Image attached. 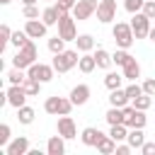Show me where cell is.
<instances>
[{
	"label": "cell",
	"mask_w": 155,
	"mask_h": 155,
	"mask_svg": "<svg viewBox=\"0 0 155 155\" xmlns=\"http://www.w3.org/2000/svg\"><path fill=\"white\" fill-rule=\"evenodd\" d=\"M36 56H39V51H36V44L29 39L22 48H17V53H15V58H12V65L15 68H22V70H27L31 63H36Z\"/></svg>",
	"instance_id": "cell-1"
},
{
	"label": "cell",
	"mask_w": 155,
	"mask_h": 155,
	"mask_svg": "<svg viewBox=\"0 0 155 155\" xmlns=\"http://www.w3.org/2000/svg\"><path fill=\"white\" fill-rule=\"evenodd\" d=\"M78 61H80L78 51L65 48V51H61V53H53V63H51V65H53L58 73H68L70 68H75V65H78Z\"/></svg>",
	"instance_id": "cell-2"
},
{
	"label": "cell",
	"mask_w": 155,
	"mask_h": 155,
	"mask_svg": "<svg viewBox=\"0 0 155 155\" xmlns=\"http://www.w3.org/2000/svg\"><path fill=\"white\" fill-rule=\"evenodd\" d=\"M111 36H114V41H116L119 48H131V44H133V39H136L131 24H126V22H116L114 29H111Z\"/></svg>",
	"instance_id": "cell-3"
},
{
	"label": "cell",
	"mask_w": 155,
	"mask_h": 155,
	"mask_svg": "<svg viewBox=\"0 0 155 155\" xmlns=\"http://www.w3.org/2000/svg\"><path fill=\"white\" fill-rule=\"evenodd\" d=\"M75 104H73V99L68 97H48L46 102H44V109H46V114H53V116H63V114H70V109H73Z\"/></svg>",
	"instance_id": "cell-4"
},
{
	"label": "cell",
	"mask_w": 155,
	"mask_h": 155,
	"mask_svg": "<svg viewBox=\"0 0 155 155\" xmlns=\"http://www.w3.org/2000/svg\"><path fill=\"white\" fill-rule=\"evenodd\" d=\"M58 34L65 39V41H75L78 39V29H75V17L63 12L61 19H58Z\"/></svg>",
	"instance_id": "cell-5"
},
{
	"label": "cell",
	"mask_w": 155,
	"mask_h": 155,
	"mask_svg": "<svg viewBox=\"0 0 155 155\" xmlns=\"http://www.w3.org/2000/svg\"><path fill=\"white\" fill-rule=\"evenodd\" d=\"M145 114H143V109H136V107H124V124L128 126V128H143L145 126Z\"/></svg>",
	"instance_id": "cell-6"
},
{
	"label": "cell",
	"mask_w": 155,
	"mask_h": 155,
	"mask_svg": "<svg viewBox=\"0 0 155 155\" xmlns=\"http://www.w3.org/2000/svg\"><path fill=\"white\" fill-rule=\"evenodd\" d=\"M53 65H46V63H31L29 68H27V75L29 78H34V80H39V82H48V80H53Z\"/></svg>",
	"instance_id": "cell-7"
},
{
	"label": "cell",
	"mask_w": 155,
	"mask_h": 155,
	"mask_svg": "<svg viewBox=\"0 0 155 155\" xmlns=\"http://www.w3.org/2000/svg\"><path fill=\"white\" fill-rule=\"evenodd\" d=\"M97 5H99V0H78V2H75V7H73L70 12H73V17L80 22V19L92 17V15L97 12Z\"/></svg>",
	"instance_id": "cell-8"
},
{
	"label": "cell",
	"mask_w": 155,
	"mask_h": 155,
	"mask_svg": "<svg viewBox=\"0 0 155 155\" xmlns=\"http://www.w3.org/2000/svg\"><path fill=\"white\" fill-rule=\"evenodd\" d=\"M131 29H133L136 39H145L150 34V17H145L143 12H136L131 19Z\"/></svg>",
	"instance_id": "cell-9"
},
{
	"label": "cell",
	"mask_w": 155,
	"mask_h": 155,
	"mask_svg": "<svg viewBox=\"0 0 155 155\" xmlns=\"http://www.w3.org/2000/svg\"><path fill=\"white\" fill-rule=\"evenodd\" d=\"M97 19L102 24H109L111 19H116V0H99V5H97Z\"/></svg>",
	"instance_id": "cell-10"
},
{
	"label": "cell",
	"mask_w": 155,
	"mask_h": 155,
	"mask_svg": "<svg viewBox=\"0 0 155 155\" xmlns=\"http://www.w3.org/2000/svg\"><path fill=\"white\" fill-rule=\"evenodd\" d=\"M27 97H29V94L24 92L22 85H10V90H7V104H10V107H15V109L24 107Z\"/></svg>",
	"instance_id": "cell-11"
},
{
	"label": "cell",
	"mask_w": 155,
	"mask_h": 155,
	"mask_svg": "<svg viewBox=\"0 0 155 155\" xmlns=\"http://www.w3.org/2000/svg\"><path fill=\"white\" fill-rule=\"evenodd\" d=\"M5 153H7V155H27V153H29V138H27V136L12 138V140L7 143V148H5Z\"/></svg>",
	"instance_id": "cell-12"
},
{
	"label": "cell",
	"mask_w": 155,
	"mask_h": 155,
	"mask_svg": "<svg viewBox=\"0 0 155 155\" xmlns=\"http://www.w3.org/2000/svg\"><path fill=\"white\" fill-rule=\"evenodd\" d=\"M58 133L65 138V140H70V138H75L78 136V128H75V121L68 116V114H63L61 119H58Z\"/></svg>",
	"instance_id": "cell-13"
},
{
	"label": "cell",
	"mask_w": 155,
	"mask_h": 155,
	"mask_svg": "<svg viewBox=\"0 0 155 155\" xmlns=\"http://www.w3.org/2000/svg\"><path fill=\"white\" fill-rule=\"evenodd\" d=\"M46 24H44V19L39 22V19H27V24H24V31L31 36V39H44L46 36Z\"/></svg>",
	"instance_id": "cell-14"
},
{
	"label": "cell",
	"mask_w": 155,
	"mask_h": 155,
	"mask_svg": "<svg viewBox=\"0 0 155 155\" xmlns=\"http://www.w3.org/2000/svg\"><path fill=\"white\" fill-rule=\"evenodd\" d=\"M80 138H82V143H85L87 148H97V143L104 138V133H102L99 128H94V126H87V128L82 131V136H80Z\"/></svg>",
	"instance_id": "cell-15"
},
{
	"label": "cell",
	"mask_w": 155,
	"mask_h": 155,
	"mask_svg": "<svg viewBox=\"0 0 155 155\" xmlns=\"http://www.w3.org/2000/svg\"><path fill=\"white\" fill-rule=\"evenodd\" d=\"M63 12H65V10H61L58 5H48V7L41 12V19H44L46 27H53V24H58V19H61Z\"/></svg>",
	"instance_id": "cell-16"
},
{
	"label": "cell",
	"mask_w": 155,
	"mask_h": 155,
	"mask_svg": "<svg viewBox=\"0 0 155 155\" xmlns=\"http://www.w3.org/2000/svg\"><path fill=\"white\" fill-rule=\"evenodd\" d=\"M70 99H73L75 107L87 104V99H90V87H87V85H75V87L70 90Z\"/></svg>",
	"instance_id": "cell-17"
},
{
	"label": "cell",
	"mask_w": 155,
	"mask_h": 155,
	"mask_svg": "<svg viewBox=\"0 0 155 155\" xmlns=\"http://www.w3.org/2000/svg\"><path fill=\"white\" fill-rule=\"evenodd\" d=\"M46 153L48 155H63L65 153V138L58 133V136H51L48 143H46Z\"/></svg>",
	"instance_id": "cell-18"
},
{
	"label": "cell",
	"mask_w": 155,
	"mask_h": 155,
	"mask_svg": "<svg viewBox=\"0 0 155 155\" xmlns=\"http://www.w3.org/2000/svg\"><path fill=\"white\" fill-rule=\"evenodd\" d=\"M128 102H131V99H128L126 90H121V87L111 90V94H109V104H111V107H119V109H124Z\"/></svg>",
	"instance_id": "cell-19"
},
{
	"label": "cell",
	"mask_w": 155,
	"mask_h": 155,
	"mask_svg": "<svg viewBox=\"0 0 155 155\" xmlns=\"http://www.w3.org/2000/svg\"><path fill=\"white\" fill-rule=\"evenodd\" d=\"M78 68L82 70V73H92L94 68H97V61H94V53H82L80 56V61H78Z\"/></svg>",
	"instance_id": "cell-20"
},
{
	"label": "cell",
	"mask_w": 155,
	"mask_h": 155,
	"mask_svg": "<svg viewBox=\"0 0 155 155\" xmlns=\"http://www.w3.org/2000/svg\"><path fill=\"white\" fill-rule=\"evenodd\" d=\"M124 78L131 80V82H133L136 78H140V63H138L136 58H131V61L124 65Z\"/></svg>",
	"instance_id": "cell-21"
},
{
	"label": "cell",
	"mask_w": 155,
	"mask_h": 155,
	"mask_svg": "<svg viewBox=\"0 0 155 155\" xmlns=\"http://www.w3.org/2000/svg\"><path fill=\"white\" fill-rule=\"evenodd\" d=\"M126 140H128V145H131V148H138V150H140V145L145 143L143 128H131V131H128V138H126Z\"/></svg>",
	"instance_id": "cell-22"
},
{
	"label": "cell",
	"mask_w": 155,
	"mask_h": 155,
	"mask_svg": "<svg viewBox=\"0 0 155 155\" xmlns=\"http://www.w3.org/2000/svg\"><path fill=\"white\" fill-rule=\"evenodd\" d=\"M97 150H99L102 155H111V153H116V140H114L111 136H104V138L97 143Z\"/></svg>",
	"instance_id": "cell-23"
},
{
	"label": "cell",
	"mask_w": 155,
	"mask_h": 155,
	"mask_svg": "<svg viewBox=\"0 0 155 155\" xmlns=\"http://www.w3.org/2000/svg\"><path fill=\"white\" fill-rule=\"evenodd\" d=\"M75 44H78V51H80V53H87V51L94 48V39H92L90 34H80V36L75 39Z\"/></svg>",
	"instance_id": "cell-24"
},
{
	"label": "cell",
	"mask_w": 155,
	"mask_h": 155,
	"mask_svg": "<svg viewBox=\"0 0 155 155\" xmlns=\"http://www.w3.org/2000/svg\"><path fill=\"white\" fill-rule=\"evenodd\" d=\"M94 61H97V68H109V65L114 63L111 53L104 51V48H97V51H94Z\"/></svg>",
	"instance_id": "cell-25"
},
{
	"label": "cell",
	"mask_w": 155,
	"mask_h": 155,
	"mask_svg": "<svg viewBox=\"0 0 155 155\" xmlns=\"http://www.w3.org/2000/svg\"><path fill=\"white\" fill-rule=\"evenodd\" d=\"M109 136H111L116 143H121V140L128 138V126H126V124H114L111 131H109Z\"/></svg>",
	"instance_id": "cell-26"
},
{
	"label": "cell",
	"mask_w": 155,
	"mask_h": 155,
	"mask_svg": "<svg viewBox=\"0 0 155 155\" xmlns=\"http://www.w3.org/2000/svg\"><path fill=\"white\" fill-rule=\"evenodd\" d=\"M41 85H44V82H39V80L29 78V75H27V80L22 82V87H24V92H27L29 97H36V94H39V90H41Z\"/></svg>",
	"instance_id": "cell-27"
},
{
	"label": "cell",
	"mask_w": 155,
	"mask_h": 155,
	"mask_svg": "<svg viewBox=\"0 0 155 155\" xmlns=\"http://www.w3.org/2000/svg\"><path fill=\"white\" fill-rule=\"evenodd\" d=\"M34 116H36V114H34V109H31V107H27V104L17 109V121H19V124H24V126H27V124H31V121H34Z\"/></svg>",
	"instance_id": "cell-28"
},
{
	"label": "cell",
	"mask_w": 155,
	"mask_h": 155,
	"mask_svg": "<svg viewBox=\"0 0 155 155\" xmlns=\"http://www.w3.org/2000/svg\"><path fill=\"white\" fill-rule=\"evenodd\" d=\"M104 119H107V124H109V126H114V124H124V109L111 107V109L104 114Z\"/></svg>",
	"instance_id": "cell-29"
},
{
	"label": "cell",
	"mask_w": 155,
	"mask_h": 155,
	"mask_svg": "<svg viewBox=\"0 0 155 155\" xmlns=\"http://www.w3.org/2000/svg\"><path fill=\"white\" fill-rule=\"evenodd\" d=\"M121 82H124V73H107V75H104V85H107L109 90L121 87Z\"/></svg>",
	"instance_id": "cell-30"
},
{
	"label": "cell",
	"mask_w": 155,
	"mask_h": 155,
	"mask_svg": "<svg viewBox=\"0 0 155 155\" xmlns=\"http://www.w3.org/2000/svg\"><path fill=\"white\" fill-rule=\"evenodd\" d=\"M48 51H51V53H61V51H65V39H63L61 34L51 36V39H48Z\"/></svg>",
	"instance_id": "cell-31"
},
{
	"label": "cell",
	"mask_w": 155,
	"mask_h": 155,
	"mask_svg": "<svg viewBox=\"0 0 155 155\" xmlns=\"http://www.w3.org/2000/svg\"><path fill=\"white\" fill-rule=\"evenodd\" d=\"M111 58H114V63H116V65H121V68H124L133 56L128 53V48H119V51H114V53H111Z\"/></svg>",
	"instance_id": "cell-32"
},
{
	"label": "cell",
	"mask_w": 155,
	"mask_h": 155,
	"mask_svg": "<svg viewBox=\"0 0 155 155\" xmlns=\"http://www.w3.org/2000/svg\"><path fill=\"white\" fill-rule=\"evenodd\" d=\"M7 80H10V85H22V82L27 80V73H24L22 68H12V70L7 73Z\"/></svg>",
	"instance_id": "cell-33"
},
{
	"label": "cell",
	"mask_w": 155,
	"mask_h": 155,
	"mask_svg": "<svg viewBox=\"0 0 155 155\" xmlns=\"http://www.w3.org/2000/svg\"><path fill=\"white\" fill-rule=\"evenodd\" d=\"M29 39H31V36H29L27 31H12V39H10V44H12V46H17V48H22V46H24Z\"/></svg>",
	"instance_id": "cell-34"
},
{
	"label": "cell",
	"mask_w": 155,
	"mask_h": 155,
	"mask_svg": "<svg viewBox=\"0 0 155 155\" xmlns=\"http://www.w3.org/2000/svg\"><path fill=\"white\" fill-rule=\"evenodd\" d=\"M143 5H145V0H124V7H126V12H131V15L140 12V10H143Z\"/></svg>",
	"instance_id": "cell-35"
},
{
	"label": "cell",
	"mask_w": 155,
	"mask_h": 155,
	"mask_svg": "<svg viewBox=\"0 0 155 155\" xmlns=\"http://www.w3.org/2000/svg\"><path fill=\"white\" fill-rule=\"evenodd\" d=\"M150 104H153V99H150V94H145V92H143L140 97H136V99H133V107H136V109H143V111H145Z\"/></svg>",
	"instance_id": "cell-36"
},
{
	"label": "cell",
	"mask_w": 155,
	"mask_h": 155,
	"mask_svg": "<svg viewBox=\"0 0 155 155\" xmlns=\"http://www.w3.org/2000/svg\"><path fill=\"white\" fill-rule=\"evenodd\" d=\"M126 94H128V99L133 102L136 97H140V94H143V87H140V85H138V82L133 80V82H131V85L126 87Z\"/></svg>",
	"instance_id": "cell-37"
},
{
	"label": "cell",
	"mask_w": 155,
	"mask_h": 155,
	"mask_svg": "<svg viewBox=\"0 0 155 155\" xmlns=\"http://www.w3.org/2000/svg\"><path fill=\"white\" fill-rule=\"evenodd\" d=\"M22 15H24L27 19H39V7H36V5H24Z\"/></svg>",
	"instance_id": "cell-38"
},
{
	"label": "cell",
	"mask_w": 155,
	"mask_h": 155,
	"mask_svg": "<svg viewBox=\"0 0 155 155\" xmlns=\"http://www.w3.org/2000/svg\"><path fill=\"white\" fill-rule=\"evenodd\" d=\"M10 138H12V136H10V126L2 124V126H0V145H7Z\"/></svg>",
	"instance_id": "cell-39"
},
{
	"label": "cell",
	"mask_w": 155,
	"mask_h": 155,
	"mask_svg": "<svg viewBox=\"0 0 155 155\" xmlns=\"http://www.w3.org/2000/svg\"><path fill=\"white\" fill-rule=\"evenodd\" d=\"M145 17H150V19H155V2L153 0H145V5H143V10H140Z\"/></svg>",
	"instance_id": "cell-40"
},
{
	"label": "cell",
	"mask_w": 155,
	"mask_h": 155,
	"mask_svg": "<svg viewBox=\"0 0 155 155\" xmlns=\"http://www.w3.org/2000/svg\"><path fill=\"white\" fill-rule=\"evenodd\" d=\"M0 36H2V44H10V39H12V29H10L7 24H2V27H0Z\"/></svg>",
	"instance_id": "cell-41"
},
{
	"label": "cell",
	"mask_w": 155,
	"mask_h": 155,
	"mask_svg": "<svg viewBox=\"0 0 155 155\" xmlns=\"http://www.w3.org/2000/svg\"><path fill=\"white\" fill-rule=\"evenodd\" d=\"M143 92H145V94H150V97H155V80H153V78L143 82Z\"/></svg>",
	"instance_id": "cell-42"
},
{
	"label": "cell",
	"mask_w": 155,
	"mask_h": 155,
	"mask_svg": "<svg viewBox=\"0 0 155 155\" xmlns=\"http://www.w3.org/2000/svg\"><path fill=\"white\" fill-rule=\"evenodd\" d=\"M75 2H78V0H56V5H58L61 10H65V12H70V10L75 7Z\"/></svg>",
	"instance_id": "cell-43"
},
{
	"label": "cell",
	"mask_w": 155,
	"mask_h": 155,
	"mask_svg": "<svg viewBox=\"0 0 155 155\" xmlns=\"http://www.w3.org/2000/svg\"><path fill=\"white\" fill-rule=\"evenodd\" d=\"M140 153L143 155H155V143H143L140 145Z\"/></svg>",
	"instance_id": "cell-44"
},
{
	"label": "cell",
	"mask_w": 155,
	"mask_h": 155,
	"mask_svg": "<svg viewBox=\"0 0 155 155\" xmlns=\"http://www.w3.org/2000/svg\"><path fill=\"white\" fill-rule=\"evenodd\" d=\"M131 150H133L131 145H116V155H128Z\"/></svg>",
	"instance_id": "cell-45"
},
{
	"label": "cell",
	"mask_w": 155,
	"mask_h": 155,
	"mask_svg": "<svg viewBox=\"0 0 155 155\" xmlns=\"http://www.w3.org/2000/svg\"><path fill=\"white\" fill-rule=\"evenodd\" d=\"M148 39H150V41H155V27H150V34H148Z\"/></svg>",
	"instance_id": "cell-46"
},
{
	"label": "cell",
	"mask_w": 155,
	"mask_h": 155,
	"mask_svg": "<svg viewBox=\"0 0 155 155\" xmlns=\"http://www.w3.org/2000/svg\"><path fill=\"white\" fill-rule=\"evenodd\" d=\"M39 0H22V5H36Z\"/></svg>",
	"instance_id": "cell-47"
},
{
	"label": "cell",
	"mask_w": 155,
	"mask_h": 155,
	"mask_svg": "<svg viewBox=\"0 0 155 155\" xmlns=\"http://www.w3.org/2000/svg\"><path fill=\"white\" fill-rule=\"evenodd\" d=\"M10 2H12V0H0V5H10Z\"/></svg>",
	"instance_id": "cell-48"
},
{
	"label": "cell",
	"mask_w": 155,
	"mask_h": 155,
	"mask_svg": "<svg viewBox=\"0 0 155 155\" xmlns=\"http://www.w3.org/2000/svg\"><path fill=\"white\" fill-rule=\"evenodd\" d=\"M46 2H51V0H46Z\"/></svg>",
	"instance_id": "cell-49"
},
{
	"label": "cell",
	"mask_w": 155,
	"mask_h": 155,
	"mask_svg": "<svg viewBox=\"0 0 155 155\" xmlns=\"http://www.w3.org/2000/svg\"><path fill=\"white\" fill-rule=\"evenodd\" d=\"M153 2H155V0H153Z\"/></svg>",
	"instance_id": "cell-50"
}]
</instances>
